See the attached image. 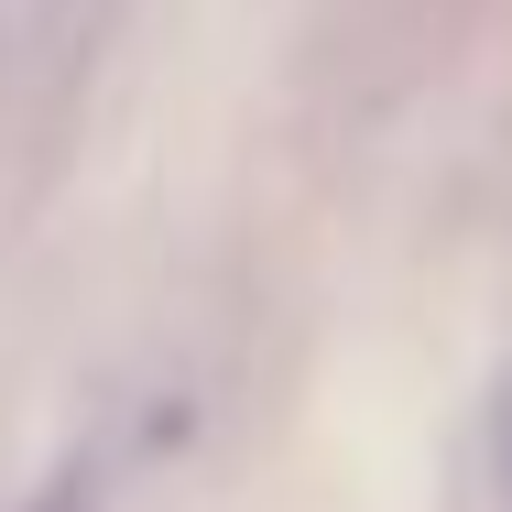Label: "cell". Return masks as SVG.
Masks as SVG:
<instances>
[{
  "mask_svg": "<svg viewBox=\"0 0 512 512\" xmlns=\"http://www.w3.org/2000/svg\"><path fill=\"white\" fill-rule=\"evenodd\" d=\"M480 480H491V512H512V371L491 382V425H480Z\"/></svg>",
  "mask_w": 512,
  "mask_h": 512,
  "instance_id": "obj_1",
  "label": "cell"
},
{
  "mask_svg": "<svg viewBox=\"0 0 512 512\" xmlns=\"http://www.w3.org/2000/svg\"><path fill=\"white\" fill-rule=\"evenodd\" d=\"M22 512H99V480H88V469H55V480H44Z\"/></svg>",
  "mask_w": 512,
  "mask_h": 512,
  "instance_id": "obj_2",
  "label": "cell"
}]
</instances>
